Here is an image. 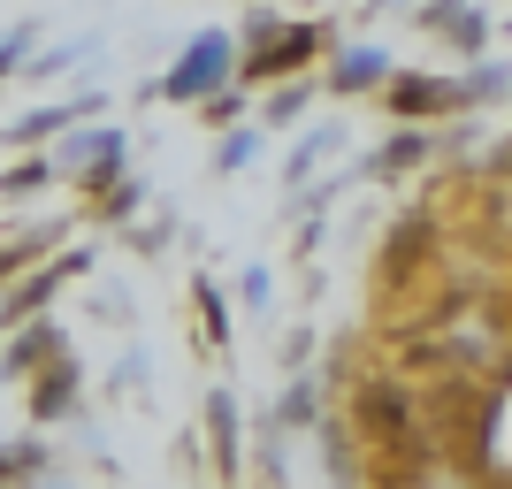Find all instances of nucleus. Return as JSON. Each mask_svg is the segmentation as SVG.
I'll return each instance as SVG.
<instances>
[{"mask_svg":"<svg viewBox=\"0 0 512 489\" xmlns=\"http://www.w3.org/2000/svg\"><path fill=\"white\" fill-rule=\"evenodd\" d=\"M222 85H237V39L222 23H207V31H192L184 54L146 85V100H184L192 107V100H207V92H222Z\"/></svg>","mask_w":512,"mask_h":489,"instance_id":"f257e3e1","label":"nucleus"},{"mask_svg":"<svg viewBox=\"0 0 512 489\" xmlns=\"http://www.w3.org/2000/svg\"><path fill=\"white\" fill-rule=\"evenodd\" d=\"M314 54H321V23H276L268 39H253V54H237V85L268 92L276 77H299Z\"/></svg>","mask_w":512,"mask_h":489,"instance_id":"f03ea898","label":"nucleus"},{"mask_svg":"<svg viewBox=\"0 0 512 489\" xmlns=\"http://www.w3.org/2000/svg\"><path fill=\"white\" fill-rule=\"evenodd\" d=\"M123 153L130 138L123 130H62V153H54V169H69L85 192H107L115 176H123Z\"/></svg>","mask_w":512,"mask_h":489,"instance_id":"7ed1b4c3","label":"nucleus"},{"mask_svg":"<svg viewBox=\"0 0 512 489\" xmlns=\"http://www.w3.org/2000/svg\"><path fill=\"white\" fill-rule=\"evenodd\" d=\"M92 268V253H62V260H46L39 276H31V268H23V283L8 298H0V321H8V329H16V321H31V314H46V306H54V291H62L69 276H85Z\"/></svg>","mask_w":512,"mask_h":489,"instance_id":"20e7f679","label":"nucleus"},{"mask_svg":"<svg viewBox=\"0 0 512 489\" xmlns=\"http://www.w3.org/2000/svg\"><path fill=\"white\" fill-rule=\"evenodd\" d=\"M100 107H107V92H77V100H54V107H31V115H16L0 138H8V146H46V138H62L69 123H92Z\"/></svg>","mask_w":512,"mask_h":489,"instance_id":"39448f33","label":"nucleus"},{"mask_svg":"<svg viewBox=\"0 0 512 489\" xmlns=\"http://www.w3.org/2000/svg\"><path fill=\"white\" fill-rule=\"evenodd\" d=\"M360 428L375 436V444H390V451L413 444V405L398 398V383H367L360 390Z\"/></svg>","mask_w":512,"mask_h":489,"instance_id":"423d86ee","label":"nucleus"},{"mask_svg":"<svg viewBox=\"0 0 512 489\" xmlns=\"http://www.w3.org/2000/svg\"><path fill=\"white\" fill-rule=\"evenodd\" d=\"M69 344H62V329H54V321H16V344H8V352H0V383H8V375H39L46 360H62Z\"/></svg>","mask_w":512,"mask_h":489,"instance_id":"0eeeda50","label":"nucleus"},{"mask_svg":"<svg viewBox=\"0 0 512 489\" xmlns=\"http://www.w3.org/2000/svg\"><path fill=\"white\" fill-rule=\"evenodd\" d=\"M383 92H390V115H406V123L459 107V85H451V77H383Z\"/></svg>","mask_w":512,"mask_h":489,"instance_id":"6e6552de","label":"nucleus"},{"mask_svg":"<svg viewBox=\"0 0 512 489\" xmlns=\"http://www.w3.org/2000/svg\"><path fill=\"white\" fill-rule=\"evenodd\" d=\"M77 398H85V383H77V360H46L39 367V390H31V421H62V413H77Z\"/></svg>","mask_w":512,"mask_h":489,"instance_id":"1a4fd4ad","label":"nucleus"},{"mask_svg":"<svg viewBox=\"0 0 512 489\" xmlns=\"http://www.w3.org/2000/svg\"><path fill=\"white\" fill-rule=\"evenodd\" d=\"M383 77H390V54H383V46H344L337 69H329V85H337V92H375Z\"/></svg>","mask_w":512,"mask_h":489,"instance_id":"9d476101","label":"nucleus"},{"mask_svg":"<svg viewBox=\"0 0 512 489\" xmlns=\"http://www.w3.org/2000/svg\"><path fill=\"white\" fill-rule=\"evenodd\" d=\"M207 428H214V467H222V482H237V444H245V436H237V398L230 390L207 398Z\"/></svg>","mask_w":512,"mask_h":489,"instance_id":"9b49d317","label":"nucleus"},{"mask_svg":"<svg viewBox=\"0 0 512 489\" xmlns=\"http://www.w3.org/2000/svg\"><path fill=\"white\" fill-rule=\"evenodd\" d=\"M428 23H436L444 39H459V46H467V54H482V39H490V23L474 16L467 0H436V8H428Z\"/></svg>","mask_w":512,"mask_h":489,"instance_id":"f8f14e48","label":"nucleus"},{"mask_svg":"<svg viewBox=\"0 0 512 489\" xmlns=\"http://www.w3.org/2000/svg\"><path fill=\"white\" fill-rule=\"evenodd\" d=\"M39 474H46V444H39V436H16V444H0V489L39 482Z\"/></svg>","mask_w":512,"mask_h":489,"instance_id":"ddd939ff","label":"nucleus"},{"mask_svg":"<svg viewBox=\"0 0 512 489\" xmlns=\"http://www.w3.org/2000/svg\"><path fill=\"white\" fill-rule=\"evenodd\" d=\"M192 298H199V329H207L214 352H222V344H230V298H222V283L199 276V283H192Z\"/></svg>","mask_w":512,"mask_h":489,"instance_id":"4468645a","label":"nucleus"},{"mask_svg":"<svg viewBox=\"0 0 512 489\" xmlns=\"http://www.w3.org/2000/svg\"><path fill=\"white\" fill-rule=\"evenodd\" d=\"M54 237H62V230H31V237H8V245H0V283H8V276H23V268H39Z\"/></svg>","mask_w":512,"mask_h":489,"instance_id":"2eb2a0df","label":"nucleus"},{"mask_svg":"<svg viewBox=\"0 0 512 489\" xmlns=\"http://www.w3.org/2000/svg\"><path fill=\"white\" fill-rule=\"evenodd\" d=\"M46 184H54V161L31 146V161H16V169L0 176V199H31V192H46Z\"/></svg>","mask_w":512,"mask_h":489,"instance_id":"dca6fc26","label":"nucleus"},{"mask_svg":"<svg viewBox=\"0 0 512 489\" xmlns=\"http://www.w3.org/2000/svg\"><path fill=\"white\" fill-rule=\"evenodd\" d=\"M253 153H260V123H230V138L214 146V169L237 176V169H253Z\"/></svg>","mask_w":512,"mask_h":489,"instance_id":"f3484780","label":"nucleus"},{"mask_svg":"<svg viewBox=\"0 0 512 489\" xmlns=\"http://www.w3.org/2000/svg\"><path fill=\"white\" fill-rule=\"evenodd\" d=\"M306 100H314V85H306V77H283V85H268V123H260V130L299 123V115H306Z\"/></svg>","mask_w":512,"mask_h":489,"instance_id":"a211bd4d","label":"nucleus"},{"mask_svg":"<svg viewBox=\"0 0 512 489\" xmlns=\"http://www.w3.org/2000/svg\"><path fill=\"white\" fill-rule=\"evenodd\" d=\"M85 54H100V39H69V46H46V54H31V77H69V69L85 62Z\"/></svg>","mask_w":512,"mask_h":489,"instance_id":"6ab92c4d","label":"nucleus"},{"mask_svg":"<svg viewBox=\"0 0 512 489\" xmlns=\"http://www.w3.org/2000/svg\"><path fill=\"white\" fill-rule=\"evenodd\" d=\"M413 161H428V138L421 130H398V138L375 153V176H398V169H413Z\"/></svg>","mask_w":512,"mask_h":489,"instance_id":"aec40b11","label":"nucleus"},{"mask_svg":"<svg viewBox=\"0 0 512 489\" xmlns=\"http://www.w3.org/2000/svg\"><path fill=\"white\" fill-rule=\"evenodd\" d=\"M138 199H146V184H130V176H115V184L100 192V207H92V214H100V222H130V214H138Z\"/></svg>","mask_w":512,"mask_h":489,"instance_id":"412c9836","label":"nucleus"},{"mask_svg":"<svg viewBox=\"0 0 512 489\" xmlns=\"http://www.w3.org/2000/svg\"><path fill=\"white\" fill-rule=\"evenodd\" d=\"M497 92H505V69H497V62H474L467 85H459V107H467V100H497Z\"/></svg>","mask_w":512,"mask_h":489,"instance_id":"4be33fe9","label":"nucleus"},{"mask_svg":"<svg viewBox=\"0 0 512 489\" xmlns=\"http://www.w3.org/2000/svg\"><path fill=\"white\" fill-rule=\"evenodd\" d=\"M314 375H299V383H291V390H283V405H276V421H314Z\"/></svg>","mask_w":512,"mask_h":489,"instance_id":"5701e85b","label":"nucleus"},{"mask_svg":"<svg viewBox=\"0 0 512 489\" xmlns=\"http://www.w3.org/2000/svg\"><path fill=\"white\" fill-rule=\"evenodd\" d=\"M199 107H207V123H237V115H245V92H237V85H222V92H207Z\"/></svg>","mask_w":512,"mask_h":489,"instance_id":"b1692460","label":"nucleus"},{"mask_svg":"<svg viewBox=\"0 0 512 489\" xmlns=\"http://www.w3.org/2000/svg\"><path fill=\"white\" fill-rule=\"evenodd\" d=\"M329 138H337V130H314V138H306V146H299V153H291V184H299V176H306V169H314L321 153H329Z\"/></svg>","mask_w":512,"mask_h":489,"instance_id":"393cba45","label":"nucleus"},{"mask_svg":"<svg viewBox=\"0 0 512 489\" xmlns=\"http://www.w3.org/2000/svg\"><path fill=\"white\" fill-rule=\"evenodd\" d=\"M16 62H31V23H23V31H8V39H0V77H8V69Z\"/></svg>","mask_w":512,"mask_h":489,"instance_id":"a878e982","label":"nucleus"},{"mask_svg":"<svg viewBox=\"0 0 512 489\" xmlns=\"http://www.w3.org/2000/svg\"><path fill=\"white\" fill-rule=\"evenodd\" d=\"M276 23H283L276 8H253V16H245V46H253V39H268V31H276Z\"/></svg>","mask_w":512,"mask_h":489,"instance_id":"bb28decb","label":"nucleus"},{"mask_svg":"<svg viewBox=\"0 0 512 489\" xmlns=\"http://www.w3.org/2000/svg\"><path fill=\"white\" fill-rule=\"evenodd\" d=\"M237 291H245V306H268V268H245V283H237Z\"/></svg>","mask_w":512,"mask_h":489,"instance_id":"cd10ccee","label":"nucleus"},{"mask_svg":"<svg viewBox=\"0 0 512 489\" xmlns=\"http://www.w3.org/2000/svg\"><path fill=\"white\" fill-rule=\"evenodd\" d=\"M0 329H8V321H0Z\"/></svg>","mask_w":512,"mask_h":489,"instance_id":"c85d7f7f","label":"nucleus"}]
</instances>
